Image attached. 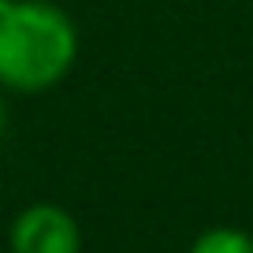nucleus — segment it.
<instances>
[{
	"mask_svg": "<svg viewBox=\"0 0 253 253\" xmlns=\"http://www.w3.org/2000/svg\"><path fill=\"white\" fill-rule=\"evenodd\" d=\"M190 253H253V238L238 227H209L194 238Z\"/></svg>",
	"mask_w": 253,
	"mask_h": 253,
	"instance_id": "7ed1b4c3",
	"label": "nucleus"
},
{
	"mask_svg": "<svg viewBox=\"0 0 253 253\" xmlns=\"http://www.w3.org/2000/svg\"><path fill=\"white\" fill-rule=\"evenodd\" d=\"M11 4H15V0H0V11H4V8H11Z\"/></svg>",
	"mask_w": 253,
	"mask_h": 253,
	"instance_id": "20e7f679",
	"label": "nucleus"
},
{
	"mask_svg": "<svg viewBox=\"0 0 253 253\" xmlns=\"http://www.w3.org/2000/svg\"><path fill=\"white\" fill-rule=\"evenodd\" d=\"M79 38L71 19L45 0H15L0 11V82L38 93L71 71Z\"/></svg>",
	"mask_w": 253,
	"mask_h": 253,
	"instance_id": "f257e3e1",
	"label": "nucleus"
},
{
	"mask_svg": "<svg viewBox=\"0 0 253 253\" xmlns=\"http://www.w3.org/2000/svg\"><path fill=\"white\" fill-rule=\"evenodd\" d=\"M0 130H4V104H0Z\"/></svg>",
	"mask_w": 253,
	"mask_h": 253,
	"instance_id": "39448f33",
	"label": "nucleus"
},
{
	"mask_svg": "<svg viewBox=\"0 0 253 253\" xmlns=\"http://www.w3.org/2000/svg\"><path fill=\"white\" fill-rule=\"evenodd\" d=\"M8 246L11 253H79L82 235L67 209L38 201L15 216L8 231Z\"/></svg>",
	"mask_w": 253,
	"mask_h": 253,
	"instance_id": "f03ea898",
	"label": "nucleus"
}]
</instances>
